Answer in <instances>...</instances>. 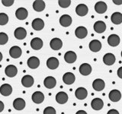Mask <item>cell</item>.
I'll use <instances>...</instances> for the list:
<instances>
[{
  "label": "cell",
  "instance_id": "cell-1",
  "mask_svg": "<svg viewBox=\"0 0 122 114\" xmlns=\"http://www.w3.org/2000/svg\"><path fill=\"white\" fill-rule=\"evenodd\" d=\"M75 34L77 38L79 39H84L85 37H86L88 34V30L85 28V27L79 26L75 30Z\"/></svg>",
  "mask_w": 122,
  "mask_h": 114
},
{
  "label": "cell",
  "instance_id": "cell-2",
  "mask_svg": "<svg viewBox=\"0 0 122 114\" xmlns=\"http://www.w3.org/2000/svg\"><path fill=\"white\" fill-rule=\"evenodd\" d=\"M30 47L34 50H39L43 47V40L38 37L34 38L30 41Z\"/></svg>",
  "mask_w": 122,
  "mask_h": 114
},
{
  "label": "cell",
  "instance_id": "cell-3",
  "mask_svg": "<svg viewBox=\"0 0 122 114\" xmlns=\"http://www.w3.org/2000/svg\"><path fill=\"white\" fill-rule=\"evenodd\" d=\"M76 59H77V56H76V52L73 51H68L64 55V60L67 63H73L76 62Z\"/></svg>",
  "mask_w": 122,
  "mask_h": 114
},
{
  "label": "cell",
  "instance_id": "cell-4",
  "mask_svg": "<svg viewBox=\"0 0 122 114\" xmlns=\"http://www.w3.org/2000/svg\"><path fill=\"white\" fill-rule=\"evenodd\" d=\"M31 99L34 104H40L41 103H43V101L44 100V95L41 91H36V92H34L32 94Z\"/></svg>",
  "mask_w": 122,
  "mask_h": 114
},
{
  "label": "cell",
  "instance_id": "cell-5",
  "mask_svg": "<svg viewBox=\"0 0 122 114\" xmlns=\"http://www.w3.org/2000/svg\"><path fill=\"white\" fill-rule=\"evenodd\" d=\"M75 80H76V77L74 74L72 73V72H66V73H65L63 76V82L68 85L73 84L75 82Z\"/></svg>",
  "mask_w": 122,
  "mask_h": 114
},
{
  "label": "cell",
  "instance_id": "cell-6",
  "mask_svg": "<svg viewBox=\"0 0 122 114\" xmlns=\"http://www.w3.org/2000/svg\"><path fill=\"white\" fill-rule=\"evenodd\" d=\"M27 63H28V66L30 68L35 69V68H38V66H40V60L36 56H31L28 59Z\"/></svg>",
  "mask_w": 122,
  "mask_h": 114
},
{
  "label": "cell",
  "instance_id": "cell-7",
  "mask_svg": "<svg viewBox=\"0 0 122 114\" xmlns=\"http://www.w3.org/2000/svg\"><path fill=\"white\" fill-rule=\"evenodd\" d=\"M5 75L9 78H13L18 73V68L15 66H13V65H9L5 69Z\"/></svg>",
  "mask_w": 122,
  "mask_h": 114
},
{
  "label": "cell",
  "instance_id": "cell-8",
  "mask_svg": "<svg viewBox=\"0 0 122 114\" xmlns=\"http://www.w3.org/2000/svg\"><path fill=\"white\" fill-rule=\"evenodd\" d=\"M89 47L92 52H97L102 49V43L98 40H93L89 43Z\"/></svg>",
  "mask_w": 122,
  "mask_h": 114
},
{
  "label": "cell",
  "instance_id": "cell-9",
  "mask_svg": "<svg viewBox=\"0 0 122 114\" xmlns=\"http://www.w3.org/2000/svg\"><path fill=\"white\" fill-rule=\"evenodd\" d=\"M88 11H89V9L85 4H79L76 8V12L79 16H85L87 14Z\"/></svg>",
  "mask_w": 122,
  "mask_h": 114
},
{
  "label": "cell",
  "instance_id": "cell-10",
  "mask_svg": "<svg viewBox=\"0 0 122 114\" xmlns=\"http://www.w3.org/2000/svg\"><path fill=\"white\" fill-rule=\"evenodd\" d=\"M50 46L53 50H60L63 47V42L59 38H53L50 43Z\"/></svg>",
  "mask_w": 122,
  "mask_h": 114
},
{
  "label": "cell",
  "instance_id": "cell-11",
  "mask_svg": "<svg viewBox=\"0 0 122 114\" xmlns=\"http://www.w3.org/2000/svg\"><path fill=\"white\" fill-rule=\"evenodd\" d=\"M91 106L95 110H100L104 106V102L100 98H95L91 102Z\"/></svg>",
  "mask_w": 122,
  "mask_h": 114
},
{
  "label": "cell",
  "instance_id": "cell-12",
  "mask_svg": "<svg viewBox=\"0 0 122 114\" xmlns=\"http://www.w3.org/2000/svg\"><path fill=\"white\" fill-rule=\"evenodd\" d=\"M94 30L96 33H102L105 31L106 30V24L104 21H98L94 24Z\"/></svg>",
  "mask_w": 122,
  "mask_h": 114
},
{
  "label": "cell",
  "instance_id": "cell-13",
  "mask_svg": "<svg viewBox=\"0 0 122 114\" xmlns=\"http://www.w3.org/2000/svg\"><path fill=\"white\" fill-rule=\"evenodd\" d=\"M75 95L76 97L78 99V100H84L87 97L88 95V91L86 88L84 87H79L75 91Z\"/></svg>",
  "mask_w": 122,
  "mask_h": 114
},
{
  "label": "cell",
  "instance_id": "cell-14",
  "mask_svg": "<svg viewBox=\"0 0 122 114\" xmlns=\"http://www.w3.org/2000/svg\"><path fill=\"white\" fill-rule=\"evenodd\" d=\"M28 15V10L25 8H19L15 11V16L19 20H25Z\"/></svg>",
  "mask_w": 122,
  "mask_h": 114
},
{
  "label": "cell",
  "instance_id": "cell-15",
  "mask_svg": "<svg viewBox=\"0 0 122 114\" xmlns=\"http://www.w3.org/2000/svg\"><path fill=\"white\" fill-rule=\"evenodd\" d=\"M21 53H22L21 49L19 47H17V46L11 47L9 50V55L11 58H13V59L19 58V57L21 56Z\"/></svg>",
  "mask_w": 122,
  "mask_h": 114
},
{
  "label": "cell",
  "instance_id": "cell-16",
  "mask_svg": "<svg viewBox=\"0 0 122 114\" xmlns=\"http://www.w3.org/2000/svg\"><path fill=\"white\" fill-rule=\"evenodd\" d=\"M115 56L113 53H106L103 57V62L107 66H112L115 62Z\"/></svg>",
  "mask_w": 122,
  "mask_h": 114
},
{
  "label": "cell",
  "instance_id": "cell-17",
  "mask_svg": "<svg viewBox=\"0 0 122 114\" xmlns=\"http://www.w3.org/2000/svg\"><path fill=\"white\" fill-rule=\"evenodd\" d=\"M105 81H103L102 79H100V78H97V79L94 80V81L92 83L93 88L95 90H96V91L102 90L105 88Z\"/></svg>",
  "mask_w": 122,
  "mask_h": 114
},
{
  "label": "cell",
  "instance_id": "cell-18",
  "mask_svg": "<svg viewBox=\"0 0 122 114\" xmlns=\"http://www.w3.org/2000/svg\"><path fill=\"white\" fill-rule=\"evenodd\" d=\"M44 85L46 87H47V88L52 89L56 86V81L55 78L52 77V76H48V77H47L44 79Z\"/></svg>",
  "mask_w": 122,
  "mask_h": 114
},
{
  "label": "cell",
  "instance_id": "cell-19",
  "mask_svg": "<svg viewBox=\"0 0 122 114\" xmlns=\"http://www.w3.org/2000/svg\"><path fill=\"white\" fill-rule=\"evenodd\" d=\"M31 26L34 30H41L44 28V21L41 18H35L33 20Z\"/></svg>",
  "mask_w": 122,
  "mask_h": 114
},
{
  "label": "cell",
  "instance_id": "cell-20",
  "mask_svg": "<svg viewBox=\"0 0 122 114\" xmlns=\"http://www.w3.org/2000/svg\"><path fill=\"white\" fill-rule=\"evenodd\" d=\"M60 24L61 26L66 28L70 26L72 24V18L68 14H63L60 18Z\"/></svg>",
  "mask_w": 122,
  "mask_h": 114
},
{
  "label": "cell",
  "instance_id": "cell-21",
  "mask_svg": "<svg viewBox=\"0 0 122 114\" xmlns=\"http://www.w3.org/2000/svg\"><path fill=\"white\" fill-rule=\"evenodd\" d=\"M56 100L60 104H64L68 101V95L66 93L60 91L56 95Z\"/></svg>",
  "mask_w": 122,
  "mask_h": 114
},
{
  "label": "cell",
  "instance_id": "cell-22",
  "mask_svg": "<svg viewBox=\"0 0 122 114\" xmlns=\"http://www.w3.org/2000/svg\"><path fill=\"white\" fill-rule=\"evenodd\" d=\"M14 35L16 39L23 40V39H25L27 36V31H26V30L23 28H18L15 30Z\"/></svg>",
  "mask_w": 122,
  "mask_h": 114
},
{
  "label": "cell",
  "instance_id": "cell-23",
  "mask_svg": "<svg viewBox=\"0 0 122 114\" xmlns=\"http://www.w3.org/2000/svg\"><path fill=\"white\" fill-rule=\"evenodd\" d=\"M107 4L104 2H98L95 5V10L98 14H104L107 11Z\"/></svg>",
  "mask_w": 122,
  "mask_h": 114
},
{
  "label": "cell",
  "instance_id": "cell-24",
  "mask_svg": "<svg viewBox=\"0 0 122 114\" xmlns=\"http://www.w3.org/2000/svg\"><path fill=\"white\" fill-rule=\"evenodd\" d=\"M34 80L32 76L30 75H25L21 78V84L25 87H30L34 85Z\"/></svg>",
  "mask_w": 122,
  "mask_h": 114
},
{
  "label": "cell",
  "instance_id": "cell-25",
  "mask_svg": "<svg viewBox=\"0 0 122 114\" xmlns=\"http://www.w3.org/2000/svg\"><path fill=\"white\" fill-rule=\"evenodd\" d=\"M108 43L111 47H117L120 43V37L117 34H112L108 38Z\"/></svg>",
  "mask_w": 122,
  "mask_h": 114
},
{
  "label": "cell",
  "instance_id": "cell-26",
  "mask_svg": "<svg viewBox=\"0 0 122 114\" xmlns=\"http://www.w3.org/2000/svg\"><path fill=\"white\" fill-rule=\"evenodd\" d=\"M79 72L81 75L84 76H87L91 74L92 72V67L88 63H83L79 67Z\"/></svg>",
  "mask_w": 122,
  "mask_h": 114
},
{
  "label": "cell",
  "instance_id": "cell-27",
  "mask_svg": "<svg viewBox=\"0 0 122 114\" xmlns=\"http://www.w3.org/2000/svg\"><path fill=\"white\" fill-rule=\"evenodd\" d=\"M13 106L16 110H22L25 107V101L22 98H16L13 102Z\"/></svg>",
  "mask_w": 122,
  "mask_h": 114
},
{
  "label": "cell",
  "instance_id": "cell-28",
  "mask_svg": "<svg viewBox=\"0 0 122 114\" xmlns=\"http://www.w3.org/2000/svg\"><path fill=\"white\" fill-rule=\"evenodd\" d=\"M47 66L50 69H56L59 66V60L55 57H51L47 61Z\"/></svg>",
  "mask_w": 122,
  "mask_h": 114
},
{
  "label": "cell",
  "instance_id": "cell-29",
  "mask_svg": "<svg viewBox=\"0 0 122 114\" xmlns=\"http://www.w3.org/2000/svg\"><path fill=\"white\" fill-rule=\"evenodd\" d=\"M0 93L3 96H9L12 93V87L9 84H4L0 87Z\"/></svg>",
  "mask_w": 122,
  "mask_h": 114
},
{
  "label": "cell",
  "instance_id": "cell-30",
  "mask_svg": "<svg viewBox=\"0 0 122 114\" xmlns=\"http://www.w3.org/2000/svg\"><path fill=\"white\" fill-rule=\"evenodd\" d=\"M109 99L112 102H117L121 99V93L118 90H112L109 93Z\"/></svg>",
  "mask_w": 122,
  "mask_h": 114
},
{
  "label": "cell",
  "instance_id": "cell-31",
  "mask_svg": "<svg viewBox=\"0 0 122 114\" xmlns=\"http://www.w3.org/2000/svg\"><path fill=\"white\" fill-rule=\"evenodd\" d=\"M111 21L114 24H120L122 23V14L121 12H114L111 16Z\"/></svg>",
  "mask_w": 122,
  "mask_h": 114
},
{
  "label": "cell",
  "instance_id": "cell-32",
  "mask_svg": "<svg viewBox=\"0 0 122 114\" xmlns=\"http://www.w3.org/2000/svg\"><path fill=\"white\" fill-rule=\"evenodd\" d=\"M33 9L36 11H42L45 9V2L42 0H36L33 3Z\"/></svg>",
  "mask_w": 122,
  "mask_h": 114
},
{
  "label": "cell",
  "instance_id": "cell-33",
  "mask_svg": "<svg viewBox=\"0 0 122 114\" xmlns=\"http://www.w3.org/2000/svg\"><path fill=\"white\" fill-rule=\"evenodd\" d=\"M9 22V16L5 13H0V25H5Z\"/></svg>",
  "mask_w": 122,
  "mask_h": 114
},
{
  "label": "cell",
  "instance_id": "cell-34",
  "mask_svg": "<svg viewBox=\"0 0 122 114\" xmlns=\"http://www.w3.org/2000/svg\"><path fill=\"white\" fill-rule=\"evenodd\" d=\"M8 40H9V37H8L7 34L3 32L0 33V45L5 44Z\"/></svg>",
  "mask_w": 122,
  "mask_h": 114
},
{
  "label": "cell",
  "instance_id": "cell-35",
  "mask_svg": "<svg viewBox=\"0 0 122 114\" xmlns=\"http://www.w3.org/2000/svg\"><path fill=\"white\" fill-rule=\"evenodd\" d=\"M58 3H59V5L61 8L66 9V8H68L69 6L70 5L71 1H70V0H59Z\"/></svg>",
  "mask_w": 122,
  "mask_h": 114
},
{
  "label": "cell",
  "instance_id": "cell-36",
  "mask_svg": "<svg viewBox=\"0 0 122 114\" xmlns=\"http://www.w3.org/2000/svg\"><path fill=\"white\" fill-rule=\"evenodd\" d=\"M44 114H56V109L52 106H47L44 109Z\"/></svg>",
  "mask_w": 122,
  "mask_h": 114
},
{
  "label": "cell",
  "instance_id": "cell-37",
  "mask_svg": "<svg viewBox=\"0 0 122 114\" xmlns=\"http://www.w3.org/2000/svg\"><path fill=\"white\" fill-rule=\"evenodd\" d=\"M2 3L3 4V5H5L6 7H9L13 5L14 1L13 0H2Z\"/></svg>",
  "mask_w": 122,
  "mask_h": 114
},
{
  "label": "cell",
  "instance_id": "cell-38",
  "mask_svg": "<svg viewBox=\"0 0 122 114\" xmlns=\"http://www.w3.org/2000/svg\"><path fill=\"white\" fill-rule=\"evenodd\" d=\"M117 76H118V77H119L120 78H121V79H122V66H121V67H120V68L117 69Z\"/></svg>",
  "mask_w": 122,
  "mask_h": 114
},
{
  "label": "cell",
  "instance_id": "cell-39",
  "mask_svg": "<svg viewBox=\"0 0 122 114\" xmlns=\"http://www.w3.org/2000/svg\"><path fill=\"white\" fill-rule=\"evenodd\" d=\"M107 114H119V112H118L117 109H110Z\"/></svg>",
  "mask_w": 122,
  "mask_h": 114
},
{
  "label": "cell",
  "instance_id": "cell-40",
  "mask_svg": "<svg viewBox=\"0 0 122 114\" xmlns=\"http://www.w3.org/2000/svg\"><path fill=\"white\" fill-rule=\"evenodd\" d=\"M4 104H3V102L0 100V113L2 112L3 111V109H4Z\"/></svg>",
  "mask_w": 122,
  "mask_h": 114
},
{
  "label": "cell",
  "instance_id": "cell-41",
  "mask_svg": "<svg viewBox=\"0 0 122 114\" xmlns=\"http://www.w3.org/2000/svg\"><path fill=\"white\" fill-rule=\"evenodd\" d=\"M113 2L115 4V5H121L122 4V0L121 1H117V0H113Z\"/></svg>",
  "mask_w": 122,
  "mask_h": 114
},
{
  "label": "cell",
  "instance_id": "cell-42",
  "mask_svg": "<svg viewBox=\"0 0 122 114\" xmlns=\"http://www.w3.org/2000/svg\"><path fill=\"white\" fill-rule=\"evenodd\" d=\"M76 114H87V113L85 111V110H79V111L76 112Z\"/></svg>",
  "mask_w": 122,
  "mask_h": 114
},
{
  "label": "cell",
  "instance_id": "cell-43",
  "mask_svg": "<svg viewBox=\"0 0 122 114\" xmlns=\"http://www.w3.org/2000/svg\"><path fill=\"white\" fill-rule=\"evenodd\" d=\"M2 60V52H0V62Z\"/></svg>",
  "mask_w": 122,
  "mask_h": 114
},
{
  "label": "cell",
  "instance_id": "cell-44",
  "mask_svg": "<svg viewBox=\"0 0 122 114\" xmlns=\"http://www.w3.org/2000/svg\"><path fill=\"white\" fill-rule=\"evenodd\" d=\"M121 57H122V51H121Z\"/></svg>",
  "mask_w": 122,
  "mask_h": 114
}]
</instances>
